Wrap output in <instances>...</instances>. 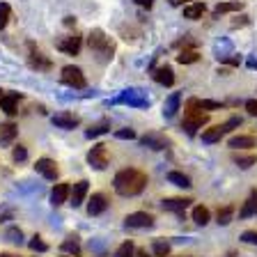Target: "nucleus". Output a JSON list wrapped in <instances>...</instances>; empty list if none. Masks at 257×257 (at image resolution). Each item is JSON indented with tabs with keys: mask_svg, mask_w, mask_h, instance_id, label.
I'll list each match as a JSON object with an SVG mask.
<instances>
[{
	"mask_svg": "<svg viewBox=\"0 0 257 257\" xmlns=\"http://www.w3.org/2000/svg\"><path fill=\"white\" fill-rule=\"evenodd\" d=\"M225 64H230V67H236V64H241V58L236 55V58H223Z\"/></svg>",
	"mask_w": 257,
	"mask_h": 257,
	"instance_id": "37998d69",
	"label": "nucleus"
},
{
	"mask_svg": "<svg viewBox=\"0 0 257 257\" xmlns=\"http://www.w3.org/2000/svg\"><path fill=\"white\" fill-rule=\"evenodd\" d=\"M0 257H12V255H7V252H3V255H0Z\"/></svg>",
	"mask_w": 257,
	"mask_h": 257,
	"instance_id": "09e8293b",
	"label": "nucleus"
},
{
	"mask_svg": "<svg viewBox=\"0 0 257 257\" xmlns=\"http://www.w3.org/2000/svg\"><path fill=\"white\" fill-rule=\"evenodd\" d=\"M87 163H90L94 170H106L108 166V150H106V145H94L90 152H87Z\"/></svg>",
	"mask_w": 257,
	"mask_h": 257,
	"instance_id": "423d86ee",
	"label": "nucleus"
},
{
	"mask_svg": "<svg viewBox=\"0 0 257 257\" xmlns=\"http://www.w3.org/2000/svg\"><path fill=\"white\" fill-rule=\"evenodd\" d=\"M5 236H7V241H12V243H21V239H23V234H21L19 227H10Z\"/></svg>",
	"mask_w": 257,
	"mask_h": 257,
	"instance_id": "58836bf2",
	"label": "nucleus"
},
{
	"mask_svg": "<svg viewBox=\"0 0 257 257\" xmlns=\"http://www.w3.org/2000/svg\"><path fill=\"white\" fill-rule=\"evenodd\" d=\"M60 80H62L64 85L76 87V90H83V87L87 85V80H85V76H83V71H80L78 67H74V64H67V67H62Z\"/></svg>",
	"mask_w": 257,
	"mask_h": 257,
	"instance_id": "20e7f679",
	"label": "nucleus"
},
{
	"mask_svg": "<svg viewBox=\"0 0 257 257\" xmlns=\"http://www.w3.org/2000/svg\"><path fill=\"white\" fill-rule=\"evenodd\" d=\"M136 257H150V255H147V250H145V248H138V250H136Z\"/></svg>",
	"mask_w": 257,
	"mask_h": 257,
	"instance_id": "de8ad7c7",
	"label": "nucleus"
},
{
	"mask_svg": "<svg viewBox=\"0 0 257 257\" xmlns=\"http://www.w3.org/2000/svg\"><path fill=\"white\" fill-rule=\"evenodd\" d=\"M53 124L58 128H67V131H71V128L78 126V117H76L74 112H58V115H53Z\"/></svg>",
	"mask_w": 257,
	"mask_h": 257,
	"instance_id": "a211bd4d",
	"label": "nucleus"
},
{
	"mask_svg": "<svg viewBox=\"0 0 257 257\" xmlns=\"http://www.w3.org/2000/svg\"><path fill=\"white\" fill-rule=\"evenodd\" d=\"M152 255L170 257V243H168V241H154V243H152Z\"/></svg>",
	"mask_w": 257,
	"mask_h": 257,
	"instance_id": "7c9ffc66",
	"label": "nucleus"
},
{
	"mask_svg": "<svg viewBox=\"0 0 257 257\" xmlns=\"http://www.w3.org/2000/svg\"><path fill=\"white\" fill-rule=\"evenodd\" d=\"M108 131H110V124H108L106 119H103V122L94 124L92 128H87L85 136H87V138H96V136H103V134H108Z\"/></svg>",
	"mask_w": 257,
	"mask_h": 257,
	"instance_id": "2f4dec72",
	"label": "nucleus"
},
{
	"mask_svg": "<svg viewBox=\"0 0 257 257\" xmlns=\"http://www.w3.org/2000/svg\"><path fill=\"white\" fill-rule=\"evenodd\" d=\"M115 138H119V140H136V131H134V128H119V131H115Z\"/></svg>",
	"mask_w": 257,
	"mask_h": 257,
	"instance_id": "ea45409f",
	"label": "nucleus"
},
{
	"mask_svg": "<svg viewBox=\"0 0 257 257\" xmlns=\"http://www.w3.org/2000/svg\"><path fill=\"white\" fill-rule=\"evenodd\" d=\"M12 159L19 163V161H26L28 159V150H26V145H16L14 150H12Z\"/></svg>",
	"mask_w": 257,
	"mask_h": 257,
	"instance_id": "e433bc0d",
	"label": "nucleus"
},
{
	"mask_svg": "<svg viewBox=\"0 0 257 257\" xmlns=\"http://www.w3.org/2000/svg\"><path fill=\"white\" fill-rule=\"evenodd\" d=\"M191 204V200L188 198H168L161 202V207H163V211H175V214H184V209Z\"/></svg>",
	"mask_w": 257,
	"mask_h": 257,
	"instance_id": "6ab92c4d",
	"label": "nucleus"
},
{
	"mask_svg": "<svg viewBox=\"0 0 257 257\" xmlns=\"http://www.w3.org/2000/svg\"><path fill=\"white\" fill-rule=\"evenodd\" d=\"M207 122H209V117L204 115V112H198V115H186L184 122H182V128L186 131L188 136H195Z\"/></svg>",
	"mask_w": 257,
	"mask_h": 257,
	"instance_id": "1a4fd4ad",
	"label": "nucleus"
},
{
	"mask_svg": "<svg viewBox=\"0 0 257 257\" xmlns=\"http://www.w3.org/2000/svg\"><path fill=\"white\" fill-rule=\"evenodd\" d=\"M179 106H182V94H179V92H172V94L166 99L163 115H166V117H175L177 110H179Z\"/></svg>",
	"mask_w": 257,
	"mask_h": 257,
	"instance_id": "4be33fe9",
	"label": "nucleus"
},
{
	"mask_svg": "<svg viewBox=\"0 0 257 257\" xmlns=\"http://www.w3.org/2000/svg\"><path fill=\"white\" fill-rule=\"evenodd\" d=\"M28 60H30L32 69H37V71H48L53 67V62L42 53V48H39L35 42H28Z\"/></svg>",
	"mask_w": 257,
	"mask_h": 257,
	"instance_id": "39448f33",
	"label": "nucleus"
},
{
	"mask_svg": "<svg viewBox=\"0 0 257 257\" xmlns=\"http://www.w3.org/2000/svg\"><path fill=\"white\" fill-rule=\"evenodd\" d=\"M0 96H3V90H0Z\"/></svg>",
	"mask_w": 257,
	"mask_h": 257,
	"instance_id": "3c124183",
	"label": "nucleus"
},
{
	"mask_svg": "<svg viewBox=\"0 0 257 257\" xmlns=\"http://www.w3.org/2000/svg\"><path fill=\"white\" fill-rule=\"evenodd\" d=\"M74 23H76V19H74V16H67V19H64V26H74Z\"/></svg>",
	"mask_w": 257,
	"mask_h": 257,
	"instance_id": "49530a36",
	"label": "nucleus"
},
{
	"mask_svg": "<svg viewBox=\"0 0 257 257\" xmlns=\"http://www.w3.org/2000/svg\"><path fill=\"white\" fill-rule=\"evenodd\" d=\"M16 134H19V126L14 122H5L0 124V145L5 147V145H12L16 140Z\"/></svg>",
	"mask_w": 257,
	"mask_h": 257,
	"instance_id": "aec40b11",
	"label": "nucleus"
},
{
	"mask_svg": "<svg viewBox=\"0 0 257 257\" xmlns=\"http://www.w3.org/2000/svg\"><path fill=\"white\" fill-rule=\"evenodd\" d=\"M204 12H207V5H204V3H188V5H184V19L198 21V19H202Z\"/></svg>",
	"mask_w": 257,
	"mask_h": 257,
	"instance_id": "5701e85b",
	"label": "nucleus"
},
{
	"mask_svg": "<svg viewBox=\"0 0 257 257\" xmlns=\"http://www.w3.org/2000/svg\"><path fill=\"white\" fill-rule=\"evenodd\" d=\"M10 16H12V7L7 5V3H0V30H3V28H7Z\"/></svg>",
	"mask_w": 257,
	"mask_h": 257,
	"instance_id": "72a5a7b5",
	"label": "nucleus"
},
{
	"mask_svg": "<svg viewBox=\"0 0 257 257\" xmlns=\"http://www.w3.org/2000/svg\"><path fill=\"white\" fill-rule=\"evenodd\" d=\"M69 193H71V186L67 182L55 184L53 191H51V204H53V207H60V204H64L67 200H69Z\"/></svg>",
	"mask_w": 257,
	"mask_h": 257,
	"instance_id": "4468645a",
	"label": "nucleus"
},
{
	"mask_svg": "<svg viewBox=\"0 0 257 257\" xmlns=\"http://www.w3.org/2000/svg\"><path fill=\"white\" fill-rule=\"evenodd\" d=\"M140 143H143L145 147H150V150H166L168 138L163 134H159V131H150V134H145L143 138H140Z\"/></svg>",
	"mask_w": 257,
	"mask_h": 257,
	"instance_id": "2eb2a0df",
	"label": "nucleus"
},
{
	"mask_svg": "<svg viewBox=\"0 0 257 257\" xmlns=\"http://www.w3.org/2000/svg\"><path fill=\"white\" fill-rule=\"evenodd\" d=\"M55 46H58V51H62L67 55H78L80 46H83V37L80 35H67V37H60L55 42Z\"/></svg>",
	"mask_w": 257,
	"mask_h": 257,
	"instance_id": "0eeeda50",
	"label": "nucleus"
},
{
	"mask_svg": "<svg viewBox=\"0 0 257 257\" xmlns=\"http://www.w3.org/2000/svg\"><path fill=\"white\" fill-rule=\"evenodd\" d=\"M250 216H257V191L248 193L243 207L239 209V218H250Z\"/></svg>",
	"mask_w": 257,
	"mask_h": 257,
	"instance_id": "412c9836",
	"label": "nucleus"
},
{
	"mask_svg": "<svg viewBox=\"0 0 257 257\" xmlns=\"http://www.w3.org/2000/svg\"><path fill=\"white\" fill-rule=\"evenodd\" d=\"M108 209V198L103 193H92L90 202H87V214L90 216H99Z\"/></svg>",
	"mask_w": 257,
	"mask_h": 257,
	"instance_id": "dca6fc26",
	"label": "nucleus"
},
{
	"mask_svg": "<svg viewBox=\"0 0 257 257\" xmlns=\"http://www.w3.org/2000/svg\"><path fill=\"white\" fill-rule=\"evenodd\" d=\"M124 225L131 227V230H145V227H152V225H154V216L147 214V211H136V214L126 216Z\"/></svg>",
	"mask_w": 257,
	"mask_h": 257,
	"instance_id": "6e6552de",
	"label": "nucleus"
},
{
	"mask_svg": "<svg viewBox=\"0 0 257 257\" xmlns=\"http://www.w3.org/2000/svg\"><path fill=\"white\" fill-rule=\"evenodd\" d=\"M227 257H234V252H230V255H227Z\"/></svg>",
	"mask_w": 257,
	"mask_h": 257,
	"instance_id": "8fccbe9b",
	"label": "nucleus"
},
{
	"mask_svg": "<svg viewBox=\"0 0 257 257\" xmlns=\"http://www.w3.org/2000/svg\"><path fill=\"white\" fill-rule=\"evenodd\" d=\"M112 186L115 191L122 195V198H134V195H140L147 186V175L138 168H124L115 175L112 179Z\"/></svg>",
	"mask_w": 257,
	"mask_h": 257,
	"instance_id": "f257e3e1",
	"label": "nucleus"
},
{
	"mask_svg": "<svg viewBox=\"0 0 257 257\" xmlns=\"http://www.w3.org/2000/svg\"><path fill=\"white\" fill-rule=\"evenodd\" d=\"M168 182L175 184V186H179V188H191V177L184 175V172H179V170L168 172Z\"/></svg>",
	"mask_w": 257,
	"mask_h": 257,
	"instance_id": "393cba45",
	"label": "nucleus"
},
{
	"mask_svg": "<svg viewBox=\"0 0 257 257\" xmlns=\"http://www.w3.org/2000/svg\"><path fill=\"white\" fill-rule=\"evenodd\" d=\"M227 147H232V150H252V147H257V138L252 134H239V136H232L230 140H227Z\"/></svg>",
	"mask_w": 257,
	"mask_h": 257,
	"instance_id": "9b49d317",
	"label": "nucleus"
},
{
	"mask_svg": "<svg viewBox=\"0 0 257 257\" xmlns=\"http://www.w3.org/2000/svg\"><path fill=\"white\" fill-rule=\"evenodd\" d=\"M172 7H182V5H188V0H170Z\"/></svg>",
	"mask_w": 257,
	"mask_h": 257,
	"instance_id": "a18cd8bd",
	"label": "nucleus"
},
{
	"mask_svg": "<svg viewBox=\"0 0 257 257\" xmlns=\"http://www.w3.org/2000/svg\"><path fill=\"white\" fill-rule=\"evenodd\" d=\"M87 191H90V182H85V179L76 182L74 186H71V193H69V204L71 207H80V204L85 202Z\"/></svg>",
	"mask_w": 257,
	"mask_h": 257,
	"instance_id": "9d476101",
	"label": "nucleus"
},
{
	"mask_svg": "<svg viewBox=\"0 0 257 257\" xmlns=\"http://www.w3.org/2000/svg\"><path fill=\"white\" fill-rule=\"evenodd\" d=\"M246 110H248V115L257 117V99H250V101H246Z\"/></svg>",
	"mask_w": 257,
	"mask_h": 257,
	"instance_id": "79ce46f5",
	"label": "nucleus"
},
{
	"mask_svg": "<svg viewBox=\"0 0 257 257\" xmlns=\"http://www.w3.org/2000/svg\"><path fill=\"white\" fill-rule=\"evenodd\" d=\"M35 170H37L42 177H46L48 182H55V177H58V166H55V161L46 159V156H44V159H37Z\"/></svg>",
	"mask_w": 257,
	"mask_h": 257,
	"instance_id": "f8f14e48",
	"label": "nucleus"
},
{
	"mask_svg": "<svg viewBox=\"0 0 257 257\" xmlns=\"http://www.w3.org/2000/svg\"><path fill=\"white\" fill-rule=\"evenodd\" d=\"M177 257H184V255H177Z\"/></svg>",
	"mask_w": 257,
	"mask_h": 257,
	"instance_id": "603ef678",
	"label": "nucleus"
},
{
	"mask_svg": "<svg viewBox=\"0 0 257 257\" xmlns=\"http://www.w3.org/2000/svg\"><path fill=\"white\" fill-rule=\"evenodd\" d=\"M200 60V53L198 51H193V48H184V51H179V55H177V62L179 64H193Z\"/></svg>",
	"mask_w": 257,
	"mask_h": 257,
	"instance_id": "c85d7f7f",
	"label": "nucleus"
},
{
	"mask_svg": "<svg viewBox=\"0 0 257 257\" xmlns=\"http://www.w3.org/2000/svg\"><path fill=\"white\" fill-rule=\"evenodd\" d=\"M87 44H90L92 51H96V53L106 55V58H112V51H115V46H112V42L106 37V32L103 30H92L90 37H87Z\"/></svg>",
	"mask_w": 257,
	"mask_h": 257,
	"instance_id": "7ed1b4c3",
	"label": "nucleus"
},
{
	"mask_svg": "<svg viewBox=\"0 0 257 257\" xmlns=\"http://www.w3.org/2000/svg\"><path fill=\"white\" fill-rule=\"evenodd\" d=\"M241 241H243V243H252V246H257V230H246L243 234H241Z\"/></svg>",
	"mask_w": 257,
	"mask_h": 257,
	"instance_id": "a19ab883",
	"label": "nucleus"
},
{
	"mask_svg": "<svg viewBox=\"0 0 257 257\" xmlns=\"http://www.w3.org/2000/svg\"><path fill=\"white\" fill-rule=\"evenodd\" d=\"M19 101H21V94H19V92H5V94L0 96V110L7 112V115H16Z\"/></svg>",
	"mask_w": 257,
	"mask_h": 257,
	"instance_id": "ddd939ff",
	"label": "nucleus"
},
{
	"mask_svg": "<svg viewBox=\"0 0 257 257\" xmlns=\"http://www.w3.org/2000/svg\"><path fill=\"white\" fill-rule=\"evenodd\" d=\"M198 112H202L200 110V99H188L186 106H184V117L186 115H198Z\"/></svg>",
	"mask_w": 257,
	"mask_h": 257,
	"instance_id": "f704fd0d",
	"label": "nucleus"
},
{
	"mask_svg": "<svg viewBox=\"0 0 257 257\" xmlns=\"http://www.w3.org/2000/svg\"><path fill=\"white\" fill-rule=\"evenodd\" d=\"M193 220L198 225H207L209 220H211V214H209V209L207 207H202V204H198V207H193Z\"/></svg>",
	"mask_w": 257,
	"mask_h": 257,
	"instance_id": "cd10ccee",
	"label": "nucleus"
},
{
	"mask_svg": "<svg viewBox=\"0 0 257 257\" xmlns=\"http://www.w3.org/2000/svg\"><path fill=\"white\" fill-rule=\"evenodd\" d=\"M241 124V117H230L225 124H216V126H209L202 131V143H218L225 134H230L232 128H236Z\"/></svg>",
	"mask_w": 257,
	"mask_h": 257,
	"instance_id": "f03ea898",
	"label": "nucleus"
},
{
	"mask_svg": "<svg viewBox=\"0 0 257 257\" xmlns=\"http://www.w3.org/2000/svg\"><path fill=\"white\" fill-rule=\"evenodd\" d=\"M232 218H234V207L227 204V207H220L218 214H216V223L218 225H230Z\"/></svg>",
	"mask_w": 257,
	"mask_h": 257,
	"instance_id": "bb28decb",
	"label": "nucleus"
},
{
	"mask_svg": "<svg viewBox=\"0 0 257 257\" xmlns=\"http://www.w3.org/2000/svg\"><path fill=\"white\" fill-rule=\"evenodd\" d=\"M136 5H140V7H145V10H150L152 5H154V0H134Z\"/></svg>",
	"mask_w": 257,
	"mask_h": 257,
	"instance_id": "c03bdc74",
	"label": "nucleus"
},
{
	"mask_svg": "<svg viewBox=\"0 0 257 257\" xmlns=\"http://www.w3.org/2000/svg\"><path fill=\"white\" fill-rule=\"evenodd\" d=\"M60 250H62L64 255L80 257V246H78V239H76V236H69V239H64V241H62V246H60Z\"/></svg>",
	"mask_w": 257,
	"mask_h": 257,
	"instance_id": "a878e982",
	"label": "nucleus"
},
{
	"mask_svg": "<svg viewBox=\"0 0 257 257\" xmlns=\"http://www.w3.org/2000/svg\"><path fill=\"white\" fill-rule=\"evenodd\" d=\"M30 250H35V252H46V250H48L46 241H42V236H32V241H30Z\"/></svg>",
	"mask_w": 257,
	"mask_h": 257,
	"instance_id": "c9c22d12",
	"label": "nucleus"
},
{
	"mask_svg": "<svg viewBox=\"0 0 257 257\" xmlns=\"http://www.w3.org/2000/svg\"><path fill=\"white\" fill-rule=\"evenodd\" d=\"M115 257H136L134 241H124V243H119V248L115 250Z\"/></svg>",
	"mask_w": 257,
	"mask_h": 257,
	"instance_id": "473e14b6",
	"label": "nucleus"
},
{
	"mask_svg": "<svg viewBox=\"0 0 257 257\" xmlns=\"http://www.w3.org/2000/svg\"><path fill=\"white\" fill-rule=\"evenodd\" d=\"M223 103L220 101H209V99H200V110H220Z\"/></svg>",
	"mask_w": 257,
	"mask_h": 257,
	"instance_id": "4c0bfd02",
	"label": "nucleus"
},
{
	"mask_svg": "<svg viewBox=\"0 0 257 257\" xmlns=\"http://www.w3.org/2000/svg\"><path fill=\"white\" fill-rule=\"evenodd\" d=\"M152 78L159 83V85H166L170 87L172 83H175V71H172V67H168V64H163V67H156L154 74H152Z\"/></svg>",
	"mask_w": 257,
	"mask_h": 257,
	"instance_id": "f3484780",
	"label": "nucleus"
},
{
	"mask_svg": "<svg viewBox=\"0 0 257 257\" xmlns=\"http://www.w3.org/2000/svg\"><path fill=\"white\" fill-rule=\"evenodd\" d=\"M234 163L239 168H243V170H248V168H252L257 163V154H234Z\"/></svg>",
	"mask_w": 257,
	"mask_h": 257,
	"instance_id": "c756f323",
	"label": "nucleus"
},
{
	"mask_svg": "<svg viewBox=\"0 0 257 257\" xmlns=\"http://www.w3.org/2000/svg\"><path fill=\"white\" fill-rule=\"evenodd\" d=\"M243 10V3L234 0V3H218L214 10V19H218L220 14H230V12H241Z\"/></svg>",
	"mask_w": 257,
	"mask_h": 257,
	"instance_id": "b1692460",
	"label": "nucleus"
}]
</instances>
